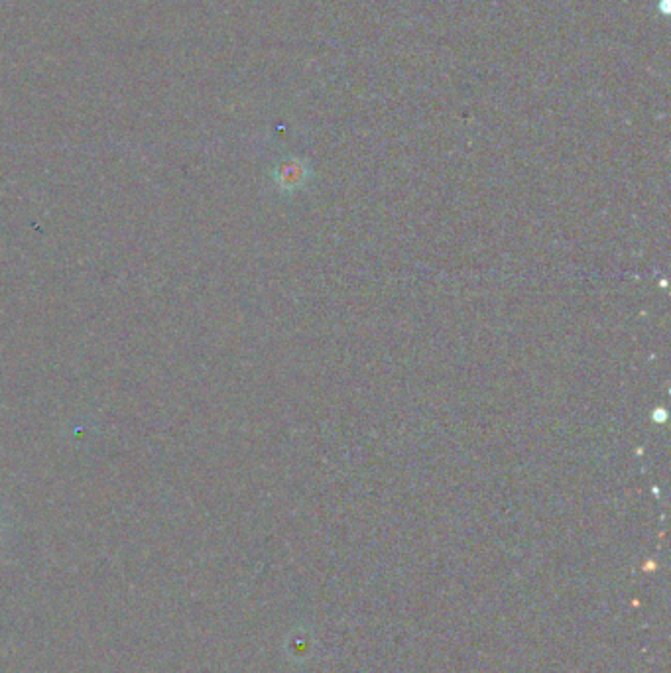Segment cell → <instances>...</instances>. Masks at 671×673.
<instances>
[{
  "instance_id": "cell-1",
  "label": "cell",
  "mask_w": 671,
  "mask_h": 673,
  "mask_svg": "<svg viewBox=\"0 0 671 673\" xmlns=\"http://www.w3.org/2000/svg\"><path fill=\"white\" fill-rule=\"evenodd\" d=\"M304 174V168L300 162H288L282 166L280 170V182H286V184H292V182H298Z\"/></svg>"
}]
</instances>
